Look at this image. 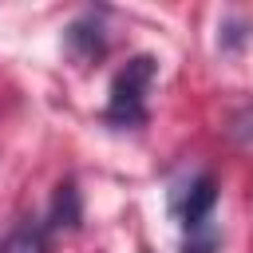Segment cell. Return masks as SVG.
I'll use <instances>...</instances> for the list:
<instances>
[{"label": "cell", "mask_w": 253, "mask_h": 253, "mask_svg": "<svg viewBox=\"0 0 253 253\" xmlns=\"http://www.w3.org/2000/svg\"><path fill=\"white\" fill-rule=\"evenodd\" d=\"M213 202H217V182H213L210 174H198V178H190L182 190H174L170 210H174V217L182 221V229H198L202 221H210Z\"/></svg>", "instance_id": "7a4b0ae2"}, {"label": "cell", "mask_w": 253, "mask_h": 253, "mask_svg": "<svg viewBox=\"0 0 253 253\" xmlns=\"http://www.w3.org/2000/svg\"><path fill=\"white\" fill-rule=\"evenodd\" d=\"M0 253H47V229L20 221L0 237Z\"/></svg>", "instance_id": "5b68a950"}, {"label": "cell", "mask_w": 253, "mask_h": 253, "mask_svg": "<svg viewBox=\"0 0 253 253\" xmlns=\"http://www.w3.org/2000/svg\"><path fill=\"white\" fill-rule=\"evenodd\" d=\"M229 134H233L237 142H253V103H245V107L233 111V119H229Z\"/></svg>", "instance_id": "52a82bcc"}, {"label": "cell", "mask_w": 253, "mask_h": 253, "mask_svg": "<svg viewBox=\"0 0 253 253\" xmlns=\"http://www.w3.org/2000/svg\"><path fill=\"white\" fill-rule=\"evenodd\" d=\"M213 249H217V229L210 221H202L198 229H186L182 253H213Z\"/></svg>", "instance_id": "8992f818"}, {"label": "cell", "mask_w": 253, "mask_h": 253, "mask_svg": "<svg viewBox=\"0 0 253 253\" xmlns=\"http://www.w3.org/2000/svg\"><path fill=\"white\" fill-rule=\"evenodd\" d=\"M67 51H71L79 63H95V59L107 51V36H103V28H99L91 16L75 20V24L67 28Z\"/></svg>", "instance_id": "3957f363"}, {"label": "cell", "mask_w": 253, "mask_h": 253, "mask_svg": "<svg viewBox=\"0 0 253 253\" xmlns=\"http://www.w3.org/2000/svg\"><path fill=\"white\" fill-rule=\"evenodd\" d=\"M47 225L51 229H79L83 225V198L75 190V182H59L51 194V210H47Z\"/></svg>", "instance_id": "277c9868"}, {"label": "cell", "mask_w": 253, "mask_h": 253, "mask_svg": "<svg viewBox=\"0 0 253 253\" xmlns=\"http://www.w3.org/2000/svg\"><path fill=\"white\" fill-rule=\"evenodd\" d=\"M158 75V63L154 55H134L126 59V67H119L115 83H111V99H107V111H103V123L107 126H142L146 123V91Z\"/></svg>", "instance_id": "6da1fadb"}]
</instances>
